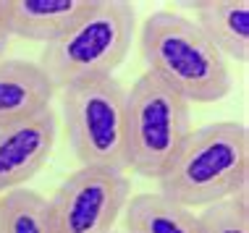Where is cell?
<instances>
[{
  "instance_id": "6da1fadb",
  "label": "cell",
  "mask_w": 249,
  "mask_h": 233,
  "mask_svg": "<svg viewBox=\"0 0 249 233\" xmlns=\"http://www.w3.org/2000/svg\"><path fill=\"white\" fill-rule=\"evenodd\" d=\"M249 131L239 121L194 129L176 160L160 176V194L186 210L210 207L247 191Z\"/></svg>"
},
{
  "instance_id": "7a4b0ae2",
  "label": "cell",
  "mask_w": 249,
  "mask_h": 233,
  "mask_svg": "<svg viewBox=\"0 0 249 233\" xmlns=\"http://www.w3.org/2000/svg\"><path fill=\"white\" fill-rule=\"evenodd\" d=\"M147 74L176 89L186 102H218L231 92L228 61L192 18L173 11L147 16L139 34Z\"/></svg>"
},
{
  "instance_id": "3957f363",
  "label": "cell",
  "mask_w": 249,
  "mask_h": 233,
  "mask_svg": "<svg viewBox=\"0 0 249 233\" xmlns=\"http://www.w3.org/2000/svg\"><path fill=\"white\" fill-rule=\"evenodd\" d=\"M137 32V8L126 0H95V8L69 34L45 45L39 68L53 89L110 79L126 61Z\"/></svg>"
},
{
  "instance_id": "277c9868",
  "label": "cell",
  "mask_w": 249,
  "mask_h": 233,
  "mask_svg": "<svg viewBox=\"0 0 249 233\" xmlns=\"http://www.w3.org/2000/svg\"><path fill=\"white\" fill-rule=\"evenodd\" d=\"M192 134V105L163 84L142 74L126 92V170L160 181Z\"/></svg>"
},
{
  "instance_id": "5b68a950",
  "label": "cell",
  "mask_w": 249,
  "mask_h": 233,
  "mask_svg": "<svg viewBox=\"0 0 249 233\" xmlns=\"http://www.w3.org/2000/svg\"><path fill=\"white\" fill-rule=\"evenodd\" d=\"M69 144L82 168L126 170V89L116 76L63 89Z\"/></svg>"
},
{
  "instance_id": "8992f818",
  "label": "cell",
  "mask_w": 249,
  "mask_h": 233,
  "mask_svg": "<svg viewBox=\"0 0 249 233\" xmlns=\"http://www.w3.org/2000/svg\"><path fill=\"white\" fill-rule=\"evenodd\" d=\"M129 199L131 181L124 173L79 168L48 199L53 233H113Z\"/></svg>"
},
{
  "instance_id": "52a82bcc",
  "label": "cell",
  "mask_w": 249,
  "mask_h": 233,
  "mask_svg": "<svg viewBox=\"0 0 249 233\" xmlns=\"http://www.w3.org/2000/svg\"><path fill=\"white\" fill-rule=\"evenodd\" d=\"M58 139V118L50 108L29 121L0 129V197L21 189L45 168Z\"/></svg>"
},
{
  "instance_id": "ba28073f",
  "label": "cell",
  "mask_w": 249,
  "mask_h": 233,
  "mask_svg": "<svg viewBox=\"0 0 249 233\" xmlns=\"http://www.w3.org/2000/svg\"><path fill=\"white\" fill-rule=\"evenodd\" d=\"M95 8V0H5L11 37L55 42Z\"/></svg>"
},
{
  "instance_id": "9c48e42d",
  "label": "cell",
  "mask_w": 249,
  "mask_h": 233,
  "mask_svg": "<svg viewBox=\"0 0 249 233\" xmlns=\"http://www.w3.org/2000/svg\"><path fill=\"white\" fill-rule=\"evenodd\" d=\"M53 95L55 89L37 63L16 58L0 61V129L45 113Z\"/></svg>"
},
{
  "instance_id": "30bf717a",
  "label": "cell",
  "mask_w": 249,
  "mask_h": 233,
  "mask_svg": "<svg viewBox=\"0 0 249 233\" xmlns=\"http://www.w3.org/2000/svg\"><path fill=\"white\" fill-rule=\"evenodd\" d=\"M199 32L220 55L236 63L249 61V3L247 0H199L192 3Z\"/></svg>"
},
{
  "instance_id": "8fae6325",
  "label": "cell",
  "mask_w": 249,
  "mask_h": 233,
  "mask_svg": "<svg viewBox=\"0 0 249 233\" xmlns=\"http://www.w3.org/2000/svg\"><path fill=\"white\" fill-rule=\"evenodd\" d=\"M124 233H202V228L199 217L192 210L171 202L160 191H147L126 202Z\"/></svg>"
},
{
  "instance_id": "7c38bea8",
  "label": "cell",
  "mask_w": 249,
  "mask_h": 233,
  "mask_svg": "<svg viewBox=\"0 0 249 233\" xmlns=\"http://www.w3.org/2000/svg\"><path fill=\"white\" fill-rule=\"evenodd\" d=\"M0 233H53L48 199L26 186L5 191L0 197Z\"/></svg>"
},
{
  "instance_id": "4fadbf2b",
  "label": "cell",
  "mask_w": 249,
  "mask_h": 233,
  "mask_svg": "<svg viewBox=\"0 0 249 233\" xmlns=\"http://www.w3.org/2000/svg\"><path fill=\"white\" fill-rule=\"evenodd\" d=\"M199 228L202 233H249V204L247 194L228 197L202 210Z\"/></svg>"
},
{
  "instance_id": "5bb4252c",
  "label": "cell",
  "mask_w": 249,
  "mask_h": 233,
  "mask_svg": "<svg viewBox=\"0 0 249 233\" xmlns=\"http://www.w3.org/2000/svg\"><path fill=\"white\" fill-rule=\"evenodd\" d=\"M8 42H11V32H8V21H5V0H0V61H3Z\"/></svg>"
},
{
  "instance_id": "9a60e30c",
  "label": "cell",
  "mask_w": 249,
  "mask_h": 233,
  "mask_svg": "<svg viewBox=\"0 0 249 233\" xmlns=\"http://www.w3.org/2000/svg\"><path fill=\"white\" fill-rule=\"evenodd\" d=\"M113 233H116V231H113Z\"/></svg>"
}]
</instances>
